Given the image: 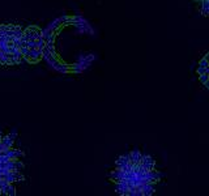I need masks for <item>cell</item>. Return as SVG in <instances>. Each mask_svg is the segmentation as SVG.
<instances>
[{"instance_id":"obj_9","label":"cell","mask_w":209,"mask_h":196,"mask_svg":"<svg viewBox=\"0 0 209 196\" xmlns=\"http://www.w3.org/2000/svg\"><path fill=\"white\" fill-rule=\"evenodd\" d=\"M209 79V76L207 75V73H203V75H199V81H200V83L203 84V85H204L205 83H207V80Z\"/></svg>"},{"instance_id":"obj_13","label":"cell","mask_w":209,"mask_h":196,"mask_svg":"<svg viewBox=\"0 0 209 196\" xmlns=\"http://www.w3.org/2000/svg\"><path fill=\"white\" fill-rule=\"evenodd\" d=\"M4 149H5V148H4V146L2 145V143H0V153H2V152H3Z\"/></svg>"},{"instance_id":"obj_1","label":"cell","mask_w":209,"mask_h":196,"mask_svg":"<svg viewBox=\"0 0 209 196\" xmlns=\"http://www.w3.org/2000/svg\"><path fill=\"white\" fill-rule=\"evenodd\" d=\"M0 177L8 183H13V182H17V181H24V175L18 170H9V171H7L5 174H3V175H0Z\"/></svg>"},{"instance_id":"obj_16","label":"cell","mask_w":209,"mask_h":196,"mask_svg":"<svg viewBox=\"0 0 209 196\" xmlns=\"http://www.w3.org/2000/svg\"><path fill=\"white\" fill-rule=\"evenodd\" d=\"M0 195H3V191H2V187H0Z\"/></svg>"},{"instance_id":"obj_4","label":"cell","mask_w":209,"mask_h":196,"mask_svg":"<svg viewBox=\"0 0 209 196\" xmlns=\"http://www.w3.org/2000/svg\"><path fill=\"white\" fill-rule=\"evenodd\" d=\"M17 137V131H14V132H10L5 136H2V140H0V143L4 146L5 149L7 148H12V145L14 143V139Z\"/></svg>"},{"instance_id":"obj_8","label":"cell","mask_w":209,"mask_h":196,"mask_svg":"<svg viewBox=\"0 0 209 196\" xmlns=\"http://www.w3.org/2000/svg\"><path fill=\"white\" fill-rule=\"evenodd\" d=\"M201 13L203 14H209V0H203L201 2Z\"/></svg>"},{"instance_id":"obj_2","label":"cell","mask_w":209,"mask_h":196,"mask_svg":"<svg viewBox=\"0 0 209 196\" xmlns=\"http://www.w3.org/2000/svg\"><path fill=\"white\" fill-rule=\"evenodd\" d=\"M42 54H43V51L39 50V48H29V52L25 55V59L29 63L34 64V63H38L42 59Z\"/></svg>"},{"instance_id":"obj_15","label":"cell","mask_w":209,"mask_h":196,"mask_svg":"<svg viewBox=\"0 0 209 196\" xmlns=\"http://www.w3.org/2000/svg\"><path fill=\"white\" fill-rule=\"evenodd\" d=\"M205 73H207V75H208V76H209V67H208V68H207V72H205Z\"/></svg>"},{"instance_id":"obj_14","label":"cell","mask_w":209,"mask_h":196,"mask_svg":"<svg viewBox=\"0 0 209 196\" xmlns=\"http://www.w3.org/2000/svg\"><path fill=\"white\" fill-rule=\"evenodd\" d=\"M204 58H205V59H207V60L209 62V52H208V54H205V56H204Z\"/></svg>"},{"instance_id":"obj_10","label":"cell","mask_w":209,"mask_h":196,"mask_svg":"<svg viewBox=\"0 0 209 196\" xmlns=\"http://www.w3.org/2000/svg\"><path fill=\"white\" fill-rule=\"evenodd\" d=\"M199 67H205V68H208V67H209V62L205 58H203L199 62Z\"/></svg>"},{"instance_id":"obj_6","label":"cell","mask_w":209,"mask_h":196,"mask_svg":"<svg viewBox=\"0 0 209 196\" xmlns=\"http://www.w3.org/2000/svg\"><path fill=\"white\" fill-rule=\"evenodd\" d=\"M2 191H3V195H8V196H14L16 195L14 187L12 186V183H8V182H5L2 186Z\"/></svg>"},{"instance_id":"obj_11","label":"cell","mask_w":209,"mask_h":196,"mask_svg":"<svg viewBox=\"0 0 209 196\" xmlns=\"http://www.w3.org/2000/svg\"><path fill=\"white\" fill-rule=\"evenodd\" d=\"M196 72H197V75H203V73H205V72H207V68H205V67H199V68H197Z\"/></svg>"},{"instance_id":"obj_12","label":"cell","mask_w":209,"mask_h":196,"mask_svg":"<svg viewBox=\"0 0 209 196\" xmlns=\"http://www.w3.org/2000/svg\"><path fill=\"white\" fill-rule=\"evenodd\" d=\"M204 86H205V88H207V89H208V90H209V79H208V80H207V83H205V84H204Z\"/></svg>"},{"instance_id":"obj_7","label":"cell","mask_w":209,"mask_h":196,"mask_svg":"<svg viewBox=\"0 0 209 196\" xmlns=\"http://www.w3.org/2000/svg\"><path fill=\"white\" fill-rule=\"evenodd\" d=\"M140 165L144 166L145 169H148V170H150V169L154 166V161H153L149 156H142V158L140 161Z\"/></svg>"},{"instance_id":"obj_17","label":"cell","mask_w":209,"mask_h":196,"mask_svg":"<svg viewBox=\"0 0 209 196\" xmlns=\"http://www.w3.org/2000/svg\"><path fill=\"white\" fill-rule=\"evenodd\" d=\"M0 140H2V131H0Z\"/></svg>"},{"instance_id":"obj_5","label":"cell","mask_w":209,"mask_h":196,"mask_svg":"<svg viewBox=\"0 0 209 196\" xmlns=\"http://www.w3.org/2000/svg\"><path fill=\"white\" fill-rule=\"evenodd\" d=\"M131 163V158H129V154L128 156H122V157H119V158L117 160V162H115V165H117V167L119 169H124L127 167L128 165Z\"/></svg>"},{"instance_id":"obj_3","label":"cell","mask_w":209,"mask_h":196,"mask_svg":"<svg viewBox=\"0 0 209 196\" xmlns=\"http://www.w3.org/2000/svg\"><path fill=\"white\" fill-rule=\"evenodd\" d=\"M0 156H5V157H8L9 160H18V158H21V157H24L25 153L23 150H20V149L7 148V149H4L2 153H0Z\"/></svg>"}]
</instances>
